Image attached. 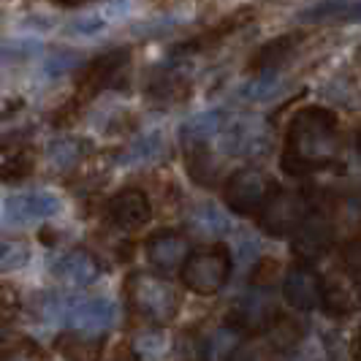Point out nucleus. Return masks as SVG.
I'll use <instances>...</instances> for the list:
<instances>
[{
    "instance_id": "obj_1",
    "label": "nucleus",
    "mask_w": 361,
    "mask_h": 361,
    "mask_svg": "<svg viewBox=\"0 0 361 361\" xmlns=\"http://www.w3.org/2000/svg\"><path fill=\"white\" fill-rule=\"evenodd\" d=\"M337 155V117L321 106L302 109L288 128L283 169L288 174H305L324 169Z\"/></svg>"
},
{
    "instance_id": "obj_2",
    "label": "nucleus",
    "mask_w": 361,
    "mask_h": 361,
    "mask_svg": "<svg viewBox=\"0 0 361 361\" xmlns=\"http://www.w3.org/2000/svg\"><path fill=\"white\" fill-rule=\"evenodd\" d=\"M128 302L133 305V310L147 318L149 324H171L177 310H180V296L174 286L166 280V274H145L136 271L128 277Z\"/></svg>"
},
{
    "instance_id": "obj_3",
    "label": "nucleus",
    "mask_w": 361,
    "mask_h": 361,
    "mask_svg": "<svg viewBox=\"0 0 361 361\" xmlns=\"http://www.w3.org/2000/svg\"><path fill=\"white\" fill-rule=\"evenodd\" d=\"M182 280L185 286L199 293V296H212L228 283L231 274V255L223 245L212 247H201L188 255V261L182 264Z\"/></svg>"
},
{
    "instance_id": "obj_4",
    "label": "nucleus",
    "mask_w": 361,
    "mask_h": 361,
    "mask_svg": "<svg viewBox=\"0 0 361 361\" xmlns=\"http://www.w3.org/2000/svg\"><path fill=\"white\" fill-rule=\"evenodd\" d=\"M258 226L269 236H288L296 234V228L310 215V201L302 190L290 188H274L264 207L258 209Z\"/></svg>"
},
{
    "instance_id": "obj_5",
    "label": "nucleus",
    "mask_w": 361,
    "mask_h": 361,
    "mask_svg": "<svg viewBox=\"0 0 361 361\" xmlns=\"http://www.w3.org/2000/svg\"><path fill=\"white\" fill-rule=\"evenodd\" d=\"M271 190H274V182L264 171L242 169L226 182V204L236 215H253L264 207V201L269 199Z\"/></svg>"
},
{
    "instance_id": "obj_6",
    "label": "nucleus",
    "mask_w": 361,
    "mask_h": 361,
    "mask_svg": "<svg viewBox=\"0 0 361 361\" xmlns=\"http://www.w3.org/2000/svg\"><path fill=\"white\" fill-rule=\"evenodd\" d=\"M190 255V245H188V236L177 234V231H158L147 242V261L149 267L161 274H174L182 271V264L188 261Z\"/></svg>"
},
{
    "instance_id": "obj_7",
    "label": "nucleus",
    "mask_w": 361,
    "mask_h": 361,
    "mask_svg": "<svg viewBox=\"0 0 361 361\" xmlns=\"http://www.w3.org/2000/svg\"><path fill=\"white\" fill-rule=\"evenodd\" d=\"M324 293V280L310 264H296L290 267L286 280H283V299L296 310H315L321 305Z\"/></svg>"
},
{
    "instance_id": "obj_8",
    "label": "nucleus",
    "mask_w": 361,
    "mask_h": 361,
    "mask_svg": "<svg viewBox=\"0 0 361 361\" xmlns=\"http://www.w3.org/2000/svg\"><path fill=\"white\" fill-rule=\"evenodd\" d=\"M106 215L117 228L133 231V228H142L147 220H149L152 209H149V199H147L142 190L128 188V190H120V193H114L109 199Z\"/></svg>"
},
{
    "instance_id": "obj_9",
    "label": "nucleus",
    "mask_w": 361,
    "mask_h": 361,
    "mask_svg": "<svg viewBox=\"0 0 361 361\" xmlns=\"http://www.w3.org/2000/svg\"><path fill=\"white\" fill-rule=\"evenodd\" d=\"M277 305L271 302L267 293H247L242 296L231 310V324L239 331H250V334H264L267 326L277 318Z\"/></svg>"
},
{
    "instance_id": "obj_10",
    "label": "nucleus",
    "mask_w": 361,
    "mask_h": 361,
    "mask_svg": "<svg viewBox=\"0 0 361 361\" xmlns=\"http://www.w3.org/2000/svg\"><path fill=\"white\" fill-rule=\"evenodd\" d=\"M128 60H130L128 49H114V52L92 60L90 66H87V71H85V79H82V90L98 92L104 90V87H111L126 73Z\"/></svg>"
},
{
    "instance_id": "obj_11",
    "label": "nucleus",
    "mask_w": 361,
    "mask_h": 361,
    "mask_svg": "<svg viewBox=\"0 0 361 361\" xmlns=\"http://www.w3.org/2000/svg\"><path fill=\"white\" fill-rule=\"evenodd\" d=\"M101 274L98 261L87 250H71L54 264V277L71 288H85Z\"/></svg>"
},
{
    "instance_id": "obj_12",
    "label": "nucleus",
    "mask_w": 361,
    "mask_h": 361,
    "mask_svg": "<svg viewBox=\"0 0 361 361\" xmlns=\"http://www.w3.org/2000/svg\"><path fill=\"white\" fill-rule=\"evenodd\" d=\"M57 212V201L49 193H19L6 201V217L11 223L27 226Z\"/></svg>"
},
{
    "instance_id": "obj_13",
    "label": "nucleus",
    "mask_w": 361,
    "mask_h": 361,
    "mask_svg": "<svg viewBox=\"0 0 361 361\" xmlns=\"http://www.w3.org/2000/svg\"><path fill=\"white\" fill-rule=\"evenodd\" d=\"M331 245V226L324 217H305V223L296 228L293 239V250L302 255L305 261H312L318 255H324Z\"/></svg>"
},
{
    "instance_id": "obj_14",
    "label": "nucleus",
    "mask_w": 361,
    "mask_h": 361,
    "mask_svg": "<svg viewBox=\"0 0 361 361\" xmlns=\"http://www.w3.org/2000/svg\"><path fill=\"white\" fill-rule=\"evenodd\" d=\"M299 44H302V36H296V33H290V36H277L271 38L269 44H264L258 54H255L253 60V68L258 71H274V68H280L283 63H288L293 52L299 49Z\"/></svg>"
},
{
    "instance_id": "obj_15",
    "label": "nucleus",
    "mask_w": 361,
    "mask_h": 361,
    "mask_svg": "<svg viewBox=\"0 0 361 361\" xmlns=\"http://www.w3.org/2000/svg\"><path fill=\"white\" fill-rule=\"evenodd\" d=\"M71 321L82 331H104L114 321V310L104 299H87L71 310Z\"/></svg>"
},
{
    "instance_id": "obj_16",
    "label": "nucleus",
    "mask_w": 361,
    "mask_h": 361,
    "mask_svg": "<svg viewBox=\"0 0 361 361\" xmlns=\"http://www.w3.org/2000/svg\"><path fill=\"white\" fill-rule=\"evenodd\" d=\"M264 334H267V340H269L267 345L277 348V350H288V348H293L296 343H302L305 326L299 324V321H293V318H288V315H280V312H277V318L267 326Z\"/></svg>"
},
{
    "instance_id": "obj_17",
    "label": "nucleus",
    "mask_w": 361,
    "mask_h": 361,
    "mask_svg": "<svg viewBox=\"0 0 361 361\" xmlns=\"http://www.w3.org/2000/svg\"><path fill=\"white\" fill-rule=\"evenodd\" d=\"M85 147L87 145L82 139H71V136L54 139L49 149H47V161H49L54 171H68V169H73L76 163L85 158Z\"/></svg>"
},
{
    "instance_id": "obj_18",
    "label": "nucleus",
    "mask_w": 361,
    "mask_h": 361,
    "mask_svg": "<svg viewBox=\"0 0 361 361\" xmlns=\"http://www.w3.org/2000/svg\"><path fill=\"white\" fill-rule=\"evenodd\" d=\"M321 305H324L326 312L331 315H348L356 310V296L353 290L348 288L340 280H326L324 283V293H321Z\"/></svg>"
},
{
    "instance_id": "obj_19",
    "label": "nucleus",
    "mask_w": 361,
    "mask_h": 361,
    "mask_svg": "<svg viewBox=\"0 0 361 361\" xmlns=\"http://www.w3.org/2000/svg\"><path fill=\"white\" fill-rule=\"evenodd\" d=\"M30 261V245L25 239H0V274L17 271Z\"/></svg>"
},
{
    "instance_id": "obj_20",
    "label": "nucleus",
    "mask_w": 361,
    "mask_h": 361,
    "mask_svg": "<svg viewBox=\"0 0 361 361\" xmlns=\"http://www.w3.org/2000/svg\"><path fill=\"white\" fill-rule=\"evenodd\" d=\"M236 345H239V329L236 326H223L209 337L204 356L207 359H228L236 353Z\"/></svg>"
},
{
    "instance_id": "obj_21",
    "label": "nucleus",
    "mask_w": 361,
    "mask_h": 361,
    "mask_svg": "<svg viewBox=\"0 0 361 361\" xmlns=\"http://www.w3.org/2000/svg\"><path fill=\"white\" fill-rule=\"evenodd\" d=\"M190 226L199 231V234H215L217 228L226 226V220L220 217V209L212 207V204H201L199 209L190 217Z\"/></svg>"
},
{
    "instance_id": "obj_22",
    "label": "nucleus",
    "mask_w": 361,
    "mask_h": 361,
    "mask_svg": "<svg viewBox=\"0 0 361 361\" xmlns=\"http://www.w3.org/2000/svg\"><path fill=\"white\" fill-rule=\"evenodd\" d=\"M340 264H343L348 280L361 283V239H353V242L343 245V250H340Z\"/></svg>"
},
{
    "instance_id": "obj_23",
    "label": "nucleus",
    "mask_w": 361,
    "mask_h": 361,
    "mask_svg": "<svg viewBox=\"0 0 361 361\" xmlns=\"http://www.w3.org/2000/svg\"><path fill=\"white\" fill-rule=\"evenodd\" d=\"M95 345L98 343H92V340H87L85 334H79V337H60L57 340V348H60V353H66V356H79V359H90V356H95L98 350H95Z\"/></svg>"
},
{
    "instance_id": "obj_24",
    "label": "nucleus",
    "mask_w": 361,
    "mask_h": 361,
    "mask_svg": "<svg viewBox=\"0 0 361 361\" xmlns=\"http://www.w3.org/2000/svg\"><path fill=\"white\" fill-rule=\"evenodd\" d=\"M334 19H343V22H361V3H353V6H343V3H337V8H334Z\"/></svg>"
},
{
    "instance_id": "obj_25",
    "label": "nucleus",
    "mask_w": 361,
    "mask_h": 361,
    "mask_svg": "<svg viewBox=\"0 0 361 361\" xmlns=\"http://www.w3.org/2000/svg\"><path fill=\"white\" fill-rule=\"evenodd\" d=\"M353 356L361 359V331H359V337H356V343H353Z\"/></svg>"
},
{
    "instance_id": "obj_26",
    "label": "nucleus",
    "mask_w": 361,
    "mask_h": 361,
    "mask_svg": "<svg viewBox=\"0 0 361 361\" xmlns=\"http://www.w3.org/2000/svg\"><path fill=\"white\" fill-rule=\"evenodd\" d=\"M60 6H82V3H87V0H57Z\"/></svg>"
},
{
    "instance_id": "obj_27",
    "label": "nucleus",
    "mask_w": 361,
    "mask_h": 361,
    "mask_svg": "<svg viewBox=\"0 0 361 361\" xmlns=\"http://www.w3.org/2000/svg\"><path fill=\"white\" fill-rule=\"evenodd\" d=\"M356 152H359V158H361V130H359V136H356Z\"/></svg>"
}]
</instances>
